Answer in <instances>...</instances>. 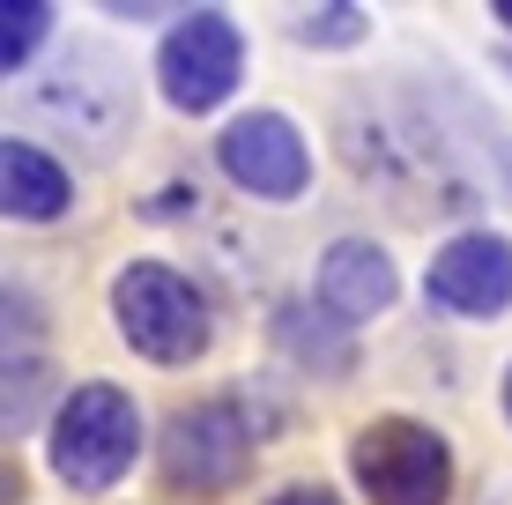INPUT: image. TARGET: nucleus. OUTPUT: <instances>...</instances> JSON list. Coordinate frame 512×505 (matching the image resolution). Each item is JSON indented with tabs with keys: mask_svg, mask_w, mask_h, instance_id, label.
Wrapping results in <instances>:
<instances>
[{
	"mask_svg": "<svg viewBox=\"0 0 512 505\" xmlns=\"http://www.w3.org/2000/svg\"><path fill=\"white\" fill-rule=\"evenodd\" d=\"M30 112L82 149H112L134 127V82L104 45H67L52 75L30 82Z\"/></svg>",
	"mask_w": 512,
	"mask_h": 505,
	"instance_id": "f257e3e1",
	"label": "nucleus"
},
{
	"mask_svg": "<svg viewBox=\"0 0 512 505\" xmlns=\"http://www.w3.org/2000/svg\"><path fill=\"white\" fill-rule=\"evenodd\" d=\"M134 454H141L134 394L90 379V387H75L60 409H52V476H60L67 491H112V483L134 468Z\"/></svg>",
	"mask_w": 512,
	"mask_h": 505,
	"instance_id": "f03ea898",
	"label": "nucleus"
},
{
	"mask_svg": "<svg viewBox=\"0 0 512 505\" xmlns=\"http://www.w3.org/2000/svg\"><path fill=\"white\" fill-rule=\"evenodd\" d=\"M112 320L149 364H193L208 350V298L164 260H134L112 283Z\"/></svg>",
	"mask_w": 512,
	"mask_h": 505,
	"instance_id": "7ed1b4c3",
	"label": "nucleus"
},
{
	"mask_svg": "<svg viewBox=\"0 0 512 505\" xmlns=\"http://www.w3.org/2000/svg\"><path fill=\"white\" fill-rule=\"evenodd\" d=\"M349 476L372 505H446L453 498V446L416 416H379L349 446Z\"/></svg>",
	"mask_w": 512,
	"mask_h": 505,
	"instance_id": "20e7f679",
	"label": "nucleus"
},
{
	"mask_svg": "<svg viewBox=\"0 0 512 505\" xmlns=\"http://www.w3.org/2000/svg\"><path fill=\"white\" fill-rule=\"evenodd\" d=\"M238 75H245V38L223 8H193L156 52V82L179 112H216L238 90Z\"/></svg>",
	"mask_w": 512,
	"mask_h": 505,
	"instance_id": "39448f33",
	"label": "nucleus"
},
{
	"mask_svg": "<svg viewBox=\"0 0 512 505\" xmlns=\"http://www.w3.org/2000/svg\"><path fill=\"white\" fill-rule=\"evenodd\" d=\"M253 468V416L238 402H201L179 409L164 431V476L171 491H231Z\"/></svg>",
	"mask_w": 512,
	"mask_h": 505,
	"instance_id": "423d86ee",
	"label": "nucleus"
},
{
	"mask_svg": "<svg viewBox=\"0 0 512 505\" xmlns=\"http://www.w3.org/2000/svg\"><path fill=\"white\" fill-rule=\"evenodd\" d=\"M223 171L245 186L253 201H297L305 194V179H312V149H305V134L290 127L282 112H245L223 127Z\"/></svg>",
	"mask_w": 512,
	"mask_h": 505,
	"instance_id": "0eeeda50",
	"label": "nucleus"
},
{
	"mask_svg": "<svg viewBox=\"0 0 512 505\" xmlns=\"http://www.w3.org/2000/svg\"><path fill=\"white\" fill-rule=\"evenodd\" d=\"M423 298L438 312H461V320H490L512 305V238L498 231H461L453 246H438L431 275H423Z\"/></svg>",
	"mask_w": 512,
	"mask_h": 505,
	"instance_id": "6e6552de",
	"label": "nucleus"
},
{
	"mask_svg": "<svg viewBox=\"0 0 512 505\" xmlns=\"http://www.w3.org/2000/svg\"><path fill=\"white\" fill-rule=\"evenodd\" d=\"M394 290H401V275H394V260H386L372 238H342V246H327V260H320V305L342 327L379 320V312L394 305Z\"/></svg>",
	"mask_w": 512,
	"mask_h": 505,
	"instance_id": "1a4fd4ad",
	"label": "nucleus"
},
{
	"mask_svg": "<svg viewBox=\"0 0 512 505\" xmlns=\"http://www.w3.org/2000/svg\"><path fill=\"white\" fill-rule=\"evenodd\" d=\"M67 201H75L67 171L52 164L38 142L0 134V216H15V223H52V216H67Z\"/></svg>",
	"mask_w": 512,
	"mask_h": 505,
	"instance_id": "9d476101",
	"label": "nucleus"
},
{
	"mask_svg": "<svg viewBox=\"0 0 512 505\" xmlns=\"http://www.w3.org/2000/svg\"><path fill=\"white\" fill-rule=\"evenodd\" d=\"M275 342H282V350H290L297 364L327 372V379L357 364V335H349V327L334 320L327 305H320V312H312V305H282V312H275Z\"/></svg>",
	"mask_w": 512,
	"mask_h": 505,
	"instance_id": "9b49d317",
	"label": "nucleus"
},
{
	"mask_svg": "<svg viewBox=\"0 0 512 505\" xmlns=\"http://www.w3.org/2000/svg\"><path fill=\"white\" fill-rule=\"evenodd\" d=\"M52 394H60V379L45 357H0V439H23L52 409Z\"/></svg>",
	"mask_w": 512,
	"mask_h": 505,
	"instance_id": "f8f14e48",
	"label": "nucleus"
},
{
	"mask_svg": "<svg viewBox=\"0 0 512 505\" xmlns=\"http://www.w3.org/2000/svg\"><path fill=\"white\" fill-rule=\"evenodd\" d=\"M45 30H52L45 0H0V75H15V67L45 45Z\"/></svg>",
	"mask_w": 512,
	"mask_h": 505,
	"instance_id": "ddd939ff",
	"label": "nucleus"
},
{
	"mask_svg": "<svg viewBox=\"0 0 512 505\" xmlns=\"http://www.w3.org/2000/svg\"><path fill=\"white\" fill-rule=\"evenodd\" d=\"M364 30H372V15L349 8V0H334V8H305L290 23L297 45H364Z\"/></svg>",
	"mask_w": 512,
	"mask_h": 505,
	"instance_id": "4468645a",
	"label": "nucleus"
},
{
	"mask_svg": "<svg viewBox=\"0 0 512 505\" xmlns=\"http://www.w3.org/2000/svg\"><path fill=\"white\" fill-rule=\"evenodd\" d=\"M30 335H38V305L0 283V350H8V342H30Z\"/></svg>",
	"mask_w": 512,
	"mask_h": 505,
	"instance_id": "2eb2a0df",
	"label": "nucleus"
},
{
	"mask_svg": "<svg viewBox=\"0 0 512 505\" xmlns=\"http://www.w3.org/2000/svg\"><path fill=\"white\" fill-rule=\"evenodd\" d=\"M275 505H342L334 491H320V483H290V491H282Z\"/></svg>",
	"mask_w": 512,
	"mask_h": 505,
	"instance_id": "dca6fc26",
	"label": "nucleus"
},
{
	"mask_svg": "<svg viewBox=\"0 0 512 505\" xmlns=\"http://www.w3.org/2000/svg\"><path fill=\"white\" fill-rule=\"evenodd\" d=\"M0 505H23V468L0 454Z\"/></svg>",
	"mask_w": 512,
	"mask_h": 505,
	"instance_id": "f3484780",
	"label": "nucleus"
},
{
	"mask_svg": "<svg viewBox=\"0 0 512 505\" xmlns=\"http://www.w3.org/2000/svg\"><path fill=\"white\" fill-rule=\"evenodd\" d=\"M490 15H498V23L512 30V0H490Z\"/></svg>",
	"mask_w": 512,
	"mask_h": 505,
	"instance_id": "a211bd4d",
	"label": "nucleus"
},
{
	"mask_svg": "<svg viewBox=\"0 0 512 505\" xmlns=\"http://www.w3.org/2000/svg\"><path fill=\"white\" fill-rule=\"evenodd\" d=\"M505 416H512V372H505Z\"/></svg>",
	"mask_w": 512,
	"mask_h": 505,
	"instance_id": "6ab92c4d",
	"label": "nucleus"
}]
</instances>
